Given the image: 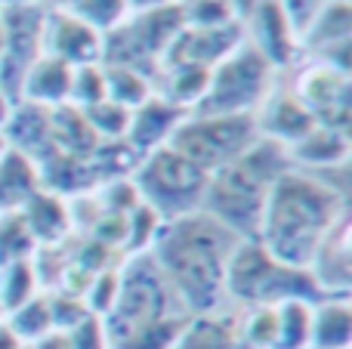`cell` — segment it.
<instances>
[{
  "instance_id": "cell-20",
  "label": "cell",
  "mask_w": 352,
  "mask_h": 349,
  "mask_svg": "<svg viewBox=\"0 0 352 349\" xmlns=\"http://www.w3.org/2000/svg\"><path fill=\"white\" fill-rule=\"evenodd\" d=\"M28 96L37 102H56L65 93H72V71H68V62L62 59H43L34 65V71L28 74Z\"/></svg>"
},
{
  "instance_id": "cell-44",
  "label": "cell",
  "mask_w": 352,
  "mask_h": 349,
  "mask_svg": "<svg viewBox=\"0 0 352 349\" xmlns=\"http://www.w3.org/2000/svg\"><path fill=\"white\" fill-rule=\"evenodd\" d=\"M0 43H3V28H0Z\"/></svg>"
},
{
  "instance_id": "cell-8",
  "label": "cell",
  "mask_w": 352,
  "mask_h": 349,
  "mask_svg": "<svg viewBox=\"0 0 352 349\" xmlns=\"http://www.w3.org/2000/svg\"><path fill=\"white\" fill-rule=\"evenodd\" d=\"M235 28H204V31H182L173 37L170 59L179 68H204L207 62L219 59L226 47L235 43Z\"/></svg>"
},
{
  "instance_id": "cell-39",
  "label": "cell",
  "mask_w": 352,
  "mask_h": 349,
  "mask_svg": "<svg viewBox=\"0 0 352 349\" xmlns=\"http://www.w3.org/2000/svg\"><path fill=\"white\" fill-rule=\"evenodd\" d=\"M37 349H74L68 334H47V337L37 340Z\"/></svg>"
},
{
  "instance_id": "cell-1",
  "label": "cell",
  "mask_w": 352,
  "mask_h": 349,
  "mask_svg": "<svg viewBox=\"0 0 352 349\" xmlns=\"http://www.w3.org/2000/svg\"><path fill=\"white\" fill-rule=\"evenodd\" d=\"M238 235L204 210L167 220L155 235V263L186 313H213L226 294V266Z\"/></svg>"
},
{
  "instance_id": "cell-33",
  "label": "cell",
  "mask_w": 352,
  "mask_h": 349,
  "mask_svg": "<svg viewBox=\"0 0 352 349\" xmlns=\"http://www.w3.org/2000/svg\"><path fill=\"white\" fill-rule=\"evenodd\" d=\"M263 25H266L269 31V49H272V56H278V59H285L287 56V34H285V12H281L278 3H266L263 6Z\"/></svg>"
},
{
  "instance_id": "cell-23",
  "label": "cell",
  "mask_w": 352,
  "mask_h": 349,
  "mask_svg": "<svg viewBox=\"0 0 352 349\" xmlns=\"http://www.w3.org/2000/svg\"><path fill=\"white\" fill-rule=\"evenodd\" d=\"M34 235H31L28 223H25L22 214H6L0 220V269L10 263H19V260H31L34 254Z\"/></svg>"
},
{
  "instance_id": "cell-40",
  "label": "cell",
  "mask_w": 352,
  "mask_h": 349,
  "mask_svg": "<svg viewBox=\"0 0 352 349\" xmlns=\"http://www.w3.org/2000/svg\"><path fill=\"white\" fill-rule=\"evenodd\" d=\"M0 349H19V340L3 328H0Z\"/></svg>"
},
{
  "instance_id": "cell-21",
  "label": "cell",
  "mask_w": 352,
  "mask_h": 349,
  "mask_svg": "<svg viewBox=\"0 0 352 349\" xmlns=\"http://www.w3.org/2000/svg\"><path fill=\"white\" fill-rule=\"evenodd\" d=\"M182 25V10L179 6H158V10H148L146 16L140 19V25L133 28L136 41L152 53V49H161L179 34Z\"/></svg>"
},
{
  "instance_id": "cell-28",
  "label": "cell",
  "mask_w": 352,
  "mask_h": 349,
  "mask_svg": "<svg viewBox=\"0 0 352 349\" xmlns=\"http://www.w3.org/2000/svg\"><path fill=\"white\" fill-rule=\"evenodd\" d=\"M275 337H278V309L260 306L250 315L248 328H244V344L269 349V346H275Z\"/></svg>"
},
{
  "instance_id": "cell-9",
  "label": "cell",
  "mask_w": 352,
  "mask_h": 349,
  "mask_svg": "<svg viewBox=\"0 0 352 349\" xmlns=\"http://www.w3.org/2000/svg\"><path fill=\"white\" fill-rule=\"evenodd\" d=\"M182 109L173 102H146L136 115H130V142L133 152H148L152 146L170 139V133L179 127Z\"/></svg>"
},
{
  "instance_id": "cell-38",
  "label": "cell",
  "mask_w": 352,
  "mask_h": 349,
  "mask_svg": "<svg viewBox=\"0 0 352 349\" xmlns=\"http://www.w3.org/2000/svg\"><path fill=\"white\" fill-rule=\"evenodd\" d=\"M96 238L102 245H118V241H127V214H105L96 223Z\"/></svg>"
},
{
  "instance_id": "cell-45",
  "label": "cell",
  "mask_w": 352,
  "mask_h": 349,
  "mask_svg": "<svg viewBox=\"0 0 352 349\" xmlns=\"http://www.w3.org/2000/svg\"><path fill=\"white\" fill-rule=\"evenodd\" d=\"M0 315H3V306H0Z\"/></svg>"
},
{
  "instance_id": "cell-41",
  "label": "cell",
  "mask_w": 352,
  "mask_h": 349,
  "mask_svg": "<svg viewBox=\"0 0 352 349\" xmlns=\"http://www.w3.org/2000/svg\"><path fill=\"white\" fill-rule=\"evenodd\" d=\"M136 6H152V3H161V0H133Z\"/></svg>"
},
{
  "instance_id": "cell-26",
  "label": "cell",
  "mask_w": 352,
  "mask_h": 349,
  "mask_svg": "<svg viewBox=\"0 0 352 349\" xmlns=\"http://www.w3.org/2000/svg\"><path fill=\"white\" fill-rule=\"evenodd\" d=\"M158 229H161V216L155 214L148 204H136V207L127 214V245H130V251L142 254L148 247V241H155Z\"/></svg>"
},
{
  "instance_id": "cell-35",
  "label": "cell",
  "mask_w": 352,
  "mask_h": 349,
  "mask_svg": "<svg viewBox=\"0 0 352 349\" xmlns=\"http://www.w3.org/2000/svg\"><path fill=\"white\" fill-rule=\"evenodd\" d=\"M72 90L74 96L90 105L105 102V74H99L96 68H80V74L72 80Z\"/></svg>"
},
{
  "instance_id": "cell-43",
  "label": "cell",
  "mask_w": 352,
  "mask_h": 349,
  "mask_svg": "<svg viewBox=\"0 0 352 349\" xmlns=\"http://www.w3.org/2000/svg\"><path fill=\"white\" fill-rule=\"evenodd\" d=\"M3 152H6V139L0 136V158H3Z\"/></svg>"
},
{
  "instance_id": "cell-12",
  "label": "cell",
  "mask_w": 352,
  "mask_h": 349,
  "mask_svg": "<svg viewBox=\"0 0 352 349\" xmlns=\"http://www.w3.org/2000/svg\"><path fill=\"white\" fill-rule=\"evenodd\" d=\"M312 127H316V117L309 115V109H306L303 102H297V99H291V96L275 99V102L269 105L266 117H263V130H266L275 142L278 139L300 142Z\"/></svg>"
},
{
  "instance_id": "cell-15",
  "label": "cell",
  "mask_w": 352,
  "mask_h": 349,
  "mask_svg": "<svg viewBox=\"0 0 352 349\" xmlns=\"http://www.w3.org/2000/svg\"><path fill=\"white\" fill-rule=\"evenodd\" d=\"M349 152V142L343 130L334 127H312L300 142H294V155L297 161L306 164H337Z\"/></svg>"
},
{
  "instance_id": "cell-24",
  "label": "cell",
  "mask_w": 352,
  "mask_h": 349,
  "mask_svg": "<svg viewBox=\"0 0 352 349\" xmlns=\"http://www.w3.org/2000/svg\"><path fill=\"white\" fill-rule=\"evenodd\" d=\"M10 136L25 148V152H41L53 136H50V115H43L41 105H28L16 115L10 127Z\"/></svg>"
},
{
  "instance_id": "cell-6",
  "label": "cell",
  "mask_w": 352,
  "mask_h": 349,
  "mask_svg": "<svg viewBox=\"0 0 352 349\" xmlns=\"http://www.w3.org/2000/svg\"><path fill=\"white\" fill-rule=\"evenodd\" d=\"M136 192L142 204L155 210L164 220H176L201 210L207 192V173L198 170L192 161H186L170 146H161L140 164Z\"/></svg>"
},
{
  "instance_id": "cell-30",
  "label": "cell",
  "mask_w": 352,
  "mask_h": 349,
  "mask_svg": "<svg viewBox=\"0 0 352 349\" xmlns=\"http://www.w3.org/2000/svg\"><path fill=\"white\" fill-rule=\"evenodd\" d=\"M207 87H210V74L207 68H182L173 80V105L179 102H195V99H204Z\"/></svg>"
},
{
  "instance_id": "cell-32",
  "label": "cell",
  "mask_w": 352,
  "mask_h": 349,
  "mask_svg": "<svg viewBox=\"0 0 352 349\" xmlns=\"http://www.w3.org/2000/svg\"><path fill=\"white\" fill-rule=\"evenodd\" d=\"M47 303H50V319H53L56 328H68V331H72L78 322L87 319L84 303H80L78 297H72V294H62V297L47 300Z\"/></svg>"
},
{
  "instance_id": "cell-11",
  "label": "cell",
  "mask_w": 352,
  "mask_h": 349,
  "mask_svg": "<svg viewBox=\"0 0 352 349\" xmlns=\"http://www.w3.org/2000/svg\"><path fill=\"white\" fill-rule=\"evenodd\" d=\"M22 216L28 223L34 241H56L68 229V207L56 195H47V192H34L25 201Z\"/></svg>"
},
{
  "instance_id": "cell-34",
  "label": "cell",
  "mask_w": 352,
  "mask_h": 349,
  "mask_svg": "<svg viewBox=\"0 0 352 349\" xmlns=\"http://www.w3.org/2000/svg\"><path fill=\"white\" fill-rule=\"evenodd\" d=\"M115 297H118V275L115 272H99L93 275L90 282V309L96 315L109 313L115 306Z\"/></svg>"
},
{
  "instance_id": "cell-16",
  "label": "cell",
  "mask_w": 352,
  "mask_h": 349,
  "mask_svg": "<svg viewBox=\"0 0 352 349\" xmlns=\"http://www.w3.org/2000/svg\"><path fill=\"white\" fill-rule=\"evenodd\" d=\"M352 337V315L343 300L324 303L312 315V344L318 349H346Z\"/></svg>"
},
{
  "instance_id": "cell-29",
  "label": "cell",
  "mask_w": 352,
  "mask_h": 349,
  "mask_svg": "<svg viewBox=\"0 0 352 349\" xmlns=\"http://www.w3.org/2000/svg\"><path fill=\"white\" fill-rule=\"evenodd\" d=\"M87 121H90V127L96 130V133L105 130L109 136H121L130 124V109H124V105H118V102H96L87 111Z\"/></svg>"
},
{
  "instance_id": "cell-17",
  "label": "cell",
  "mask_w": 352,
  "mask_h": 349,
  "mask_svg": "<svg viewBox=\"0 0 352 349\" xmlns=\"http://www.w3.org/2000/svg\"><path fill=\"white\" fill-rule=\"evenodd\" d=\"M53 49L56 59L62 62H90L96 56L99 43L90 25H80L78 19H59L53 34Z\"/></svg>"
},
{
  "instance_id": "cell-4",
  "label": "cell",
  "mask_w": 352,
  "mask_h": 349,
  "mask_svg": "<svg viewBox=\"0 0 352 349\" xmlns=\"http://www.w3.org/2000/svg\"><path fill=\"white\" fill-rule=\"evenodd\" d=\"M182 303L176 300L173 288L167 278L161 275L158 263L152 254H136L124 275H118V297L115 306L109 309L105 319V340L109 349L121 346L133 334L146 331V328L158 325L164 319H176L182 315Z\"/></svg>"
},
{
  "instance_id": "cell-36",
  "label": "cell",
  "mask_w": 352,
  "mask_h": 349,
  "mask_svg": "<svg viewBox=\"0 0 352 349\" xmlns=\"http://www.w3.org/2000/svg\"><path fill=\"white\" fill-rule=\"evenodd\" d=\"M78 12L96 25H111L124 12V0H78Z\"/></svg>"
},
{
  "instance_id": "cell-25",
  "label": "cell",
  "mask_w": 352,
  "mask_h": 349,
  "mask_svg": "<svg viewBox=\"0 0 352 349\" xmlns=\"http://www.w3.org/2000/svg\"><path fill=\"white\" fill-rule=\"evenodd\" d=\"M53 319H50V303L47 300H34L22 303L19 309H12V322H10V334L12 337H25V340H41L50 334Z\"/></svg>"
},
{
  "instance_id": "cell-2",
  "label": "cell",
  "mask_w": 352,
  "mask_h": 349,
  "mask_svg": "<svg viewBox=\"0 0 352 349\" xmlns=\"http://www.w3.org/2000/svg\"><path fill=\"white\" fill-rule=\"evenodd\" d=\"M346 216L343 198L322 179L281 173L266 198L260 220V245L281 266L306 269L334 226Z\"/></svg>"
},
{
  "instance_id": "cell-5",
  "label": "cell",
  "mask_w": 352,
  "mask_h": 349,
  "mask_svg": "<svg viewBox=\"0 0 352 349\" xmlns=\"http://www.w3.org/2000/svg\"><path fill=\"white\" fill-rule=\"evenodd\" d=\"M256 139H260V124L244 111V115H204L198 121L179 124L167 146L210 177L213 170L248 152Z\"/></svg>"
},
{
  "instance_id": "cell-37",
  "label": "cell",
  "mask_w": 352,
  "mask_h": 349,
  "mask_svg": "<svg viewBox=\"0 0 352 349\" xmlns=\"http://www.w3.org/2000/svg\"><path fill=\"white\" fill-rule=\"evenodd\" d=\"M192 19L201 25H226L232 19V0H198Z\"/></svg>"
},
{
  "instance_id": "cell-13",
  "label": "cell",
  "mask_w": 352,
  "mask_h": 349,
  "mask_svg": "<svg viewBox=\"0 0 352 349\" xmlns=\"http://www.w3.org/2000/svg\"><path fill=\"white\" fill-rule=\"evenodd\" d=\"M37 189L34 164L22 152H3L0 158V207L25 204Z\"/></svg>"
},
{
  "instance_id": "cell-7",
  "label": "cell",
  "mask_w": 352,
  "mask_h": 349,
  "mask_svg": "<svg viewBox=\"0 0 352 349\" xmlns=\"http://www.w3.org/2000/svg\"><path fill=\"white\" fill-rule=\"evenodd\" d=\"M266 59L256 49H244L235 59H229L210 78L201 111L204 115H244L250 102H256L266 87Z\"/></svg>"
},
{
  "instance_id": "cell-22",
  "label": "cell",
  "mask_w": 352,
  "mask_h": 349,
  "mask_svg": "<svg viewBox=\"0 0 352 349\" xmlns=\"http://www.w3.org/2000/svg\"><path fill=\"white\" fill-rule=\"evenodd\" d=\"M0 272H3L0 275V306H3V313H12L34 297L37 269L31 260H19V263L3 266Z\"/></svg>"
},
{
  "instance_id": "cell-14",
  "label": "cell",
  "mask_w": 352,
  "mask_h": 349,
  "mask_svg": "<svg viewBox=\"0 0 352 349\" xmlns=\"http://www.w3.org/2000/svg\"><path fill=\"white\" fill-rule=\"evenodd\" d=\"M50 136L72 158H80V155L93 152V146H96V130L90 127L87 115H80L78 109H62L56 115H50Z\"/></svg>"
},
{
  "instance_id": "cell-3",
  "label": "cell",
  "mask_w": 352,
  "mask_h": 349,
  "mask_svg": "<svg viewBox=\"0 0 352 349\" xmlns=\"http://www.w3.org/2000/svg\"><path fill=\"white\" fill-rule=\"evenodd\" d=\"M281 173H287L285 146L275 139H256L244 155L207 177L201 210L238 238H254L260 232L266 198Z\"/></svg>"
},
{
  "instance_id": "cell-18",
  "label": "cell",
  "mask_w": 352,
  "mask_h": 349,
  "mask_svg": "<svg viewBox=\"0 0 352 349\" xmlns=\"http://www.w3.org/2000/svg\"><path fill=\"white\" fill-rule=\"evenodd\" d=\"M303 99L309 105V115L316 117V111L322 109H337L343 117H346V78L343 74H334L328 68L322 71H312L306 78V90H303Z\"/></svg>"
},
{
  "instance_id": "cell-10",
  "label": "cell",
  "mask_w": 352,
  "mask_h": 349,
  "mask_svg": "<svg viewBox=\"0 0 352 349\" xmlns=\"http://www.w3.org/2000/svg\"><path fill=\"white\" fill-rule=\"evenodd\" d=\"M173 349H248V344L232 325V319L201 315L195 322H186Z\"/></svg>"
},
{
  "instance_id": "cell-27",
  "label": "cell",
  "mask_w": 352,
  "mask_h": 349,
  "mask_svg": "<svg viewBox=\"0 0 352 349\" xmlns=\"http://www.w3.org/2000/svg\"><path fill=\"white\" fill-rule=\"evenodd\" d=\"M105 93H111L115 102L127 109V105L146 102L148 87H146V80L133 71V68H111V78L105 80Z\"/></svg>"
},
{
  "instance_id": "cell-31",
  "label": "cell",
  "mask_w": 352,
  "mask_h": 349,
  "mask_svg": "<svg viewBox=\"0 0 352 349\" xmlns=\"http://www.w3.org/2000/svg\"><path fill=\"white\" fill-rule=\"evenodd\" d=\"M68 340H72L74 349H109L105 328L96 315H87L84 322H78V325L72 328V334H68Z\"/></svg>"
},
{
  "instance_id": "cell-19",
  "label": "cell",
  "mask_w": 352,
  "mask_h": 349,
  "mask_svg": "<svg viewBox=\"0 0 352 349\" xmlns=\"http://www.w3.org/2000/svg\"><path fill=\"white\" fill-rule=\"evenodd\" d=\"M278 337L272 349H306L312 340V313L309 303L303 300H287L278 303Z\"/></svg>"
},
{
  "instance_id": "cell-42",
  "label": "cell",
  "mask_w": 352,
  "mask_h": 349,
  "mask_svg": "<svg viewBox=\"0 0 352 349\" xmlns=\"http://www.w3.org/2000/svg\"><path fill=\"white\" fill-rule=\"evenodd\" d=\"M3 117H6V102L0 99V121H3Z\"/></svg>"
}]
</instances>
